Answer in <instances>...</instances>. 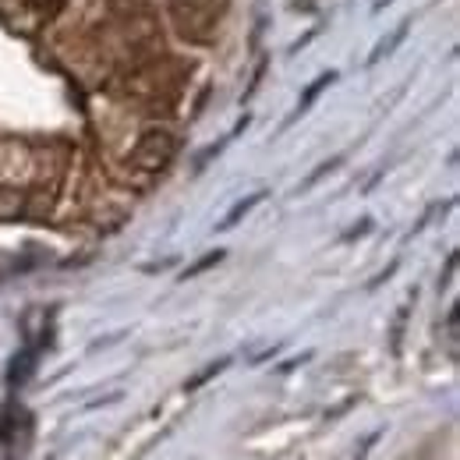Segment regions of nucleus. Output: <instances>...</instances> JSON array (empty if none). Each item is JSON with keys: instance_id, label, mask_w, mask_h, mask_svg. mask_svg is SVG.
Masks as SVG:
<instances>
[{"instance_id": "nucleus-1", "label": "nucleus", "mask_w": 460, "mask_h": 460, "mask_svg": "<svg viewBox=\"0 0 460 460\" xmlns=\"http://www.w3.org/2000/svg\"><path fill=\"white\" fill-rule=\"evenodd\" d=\"M170 156H174V138L167 131H149L145 142L135 149V163L142 170H160L170 163Z\"/></svg>"}, {"instance_id": "nucleus-2", "label": "nucleus", "mask_w": 460, "mask_h": 460, "mask_svg": "<svg viewBox=\"0 0 460 460\" xmlns=\"http://www.w3.org/2000/svg\"><path fill=\"white\" fill-rule=\"evenodd\" d=\"M262 198H266V191H255V195H248L245 202H237V205L230 209V216H227V220L220 223V230H230V227H234V223H237L241 216H248V213H252V209H255V205H259Z\"/></svg>"}, {"instance_id": "nucleus-3", "label": "nucleus", "mask_w": 460, "mask_h": 460, "mask_svg": "<svg viewBox=\"0 0 460 460\" xmlns=\"http://www.w3.org/2000/svg\"><path fill=\"white\" fill-rule=\"evenodd\" d=\"M220 259H223V252H213V255H205V259H202L198 266H191V270H188V273H184V276H195V273H202V270H209V266H213V262H220Z\"/></svg>"}]
</instances>
